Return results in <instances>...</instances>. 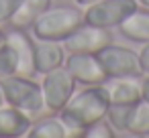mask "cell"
<instances>
[{
    "label": "cell",
    "instance_id": "cell-1",
    "mask_svg": "<svg viewBox=\"0 0 149 138\" xmlns=\"http://www.w3.org/2000/svg\"><path fill=\"white\" fill-rule=\"evenodd\" d=\"M110 108V95L106 83L102 85H82V89L74 91L70 102L57 112L65 138H84V132L90 124L106 118Z\"/></svg>",
    "mask_w": 149,
    "mask_h": 138
},
{
    "label": "cell",
    "instance_id": "cell-2",
    "mask_svg": "<svg viewBox=\"0 0 149 138\" xmlns=\"http://www.w3.org/2000/svg\"><path fill=\"white\" fill-rule=\"evenodd\" d=\"M84 23V8L74 6H51L31 27L35 41H57L63 43Z\"/></svg>",
    "mask_w": 149,
    "mask_h": 138
},
{
    "label": "cell",
    "instance_id": "cell-3",
    "mask_svg": "<svg viewBox=\"0 0 149 138\" xmlns=\"http://www.w3.org/2000/svg\"><path fill=\"white\" fill-rule=\"evenodd\" d=\"M2 89H4L6 104L29 114L31 118L45 110L43 89H41V81H37V77H25V75L4 77Z\"/></svg>",
    "mask_w": 149,
    "mask_h": 138
},
{
    "label": "cell",
    "instance_id": "cell-4",
    "mask_svg": "<svg viewBox=\"0 0 149 138\" xmlns=\"http://www.w3.org/2000/svg\"><path fill=\"white\" fill-rule=\"evenodd\" d=\"M96 55H98V59H100V63L108 75V81L110 79H123V77L141 79L145 75L141 61H139V53L129 49V47L114 45V41L110 45H106L104 49H100Z\"/></svg>",
    "mask_w": 149,
    "mask_h": 138
},
{
    "label": "cell",
    "instance_id": "cell-5",
    "mask_svg": "<svg viewBox=\"0 0 149 138\" xmlns=\"http://www.w3.org/2000/svg\"><path fill=\"white\" fill-rule=\"evenodd\" d=\"M137 8V0H96L84 8V23L112 31L118 29V25Z\"/></svg>",
    "mask_w": 149,
    "mask_h": 138
},
{
    "label": "cell",
    "instance_id": "cell-6",
    "mask_svg": "<svg viewBox=\"0 0 149 138\" xmlns=\"http://www.w3.org/2000/svg\"><path fill=\"white\" fill-rule=\"evenodd\" d=\"M76 79L70 75L65 67L53 69L49 73L41 75V89H43V102L45 110L51 114L61 112V108L70 102V97L76 91Z\"/></svg>",
    "mask_w": 149,
    "mask_h": 138
},
{
    "label": "cell",
    "instance_id": "cell-7",
    "mask_svg": "<svg viewBox=\"0 0 149 138\" xmlns=\"http://www.w3.org/2000/svg\"><path fill=\"white\" fill-rule=\"evenodd\" d=\"M63 67L76 79L78 85H102L108 83V75L96 53H68Z\"/></svg>",
    "mask_w": 149,
    "mask_h": 138
},
{
    "label": "cell",
    "instance_id": "cell-8",
    "mask_svg": "<svg viewBox=\"0 0 149 138\" xmlns=\"http://www.w3.org/2000/svg\"><path fill=\"white\" fill-rule=\"evenodd\" d=\"M112 41H114L112 31L90 25V23H82L63 41V49H65V53H98Z\"/></svg>",
    "mask_w": 149,
    "mask_h": 138
},
{
    "label": "cell",
    "instance_id": "cell-9",
    "mask_svg": "<svg viewBox=\"0 0 149 138\" xmlns=\"http://www.w3.org/2000/svg\"><path fill=\"white\" fill-rule=\"evenodd\" d=\"M6 31V43L15 49L19 57V75L25 77H37V67H35V39L31 31L25 29H15V27H4Z\"/></svg>",
    "mask_w": 149,
    "mask_h": 138
},
{
    "label": "cell",
    "instance_id": "cell-10",
    "mask_svg": "<svg viewBox=\"0 0 149 138\" xmlns=\"http://www.w3.org/2000/svg\"><path fill=\"white\" fill-rule=\"evenodd\" d=\"M65 63V49L63 43L57 41H35V67L37 75L49 73L53 69L63 67Z\"/></svg>",
    "mask_w": 149,
    "mask_h": 138
},
{
    "label": "cell",
    "instance_id": "cell-11",
    "mask_svg": "<svg viewBox=\"0 0 149 138\" xmlns=\"http://www.w3.org/2000/svg\"><path fill=\"white\" fill-rule=\"evenodd\" d=\"M33 118L8 104L0 106V138H21L27 136Z\"/></svg>",
    "mask_w": 149,
    "mask_h": 138
},
{
    "label": "cell",
    "instance_id": "cell-12",
    "mask_svg": "<svg viewBox=\"0 0 149 138\" xmlns=\"http://www.w3.org/2000/svg\"><path fill=\"white\" fill-rule=\"evenodd\" d=\"M123 39L131 43H149V8L139 6L135 12H131L116 29Z\"/></svg>",
    "mask_w": 149,
    "mask_h": 138
},
{
    "label": "cell",
    "instance_id": "cell-13",
    "mask_svg": "<svg viewBox=\"0 0 149 138\" xmlns=\"http://www.w3.org/2000/svg\"><path fill=\"white\" fill-rule=\"evenodd\" d=\"M112 85L108 87V95H110V104L116 106H131L135 102H139L143 97L141 93V79H133V77H123V79H112Z\"/></svg>",
    "mask_w": 149,
    "mask_h": 138
},
{
    "label": "cell",
    "instance_id": "cell-14",
    "mask_svg": "<svg viewBox=\"0 0 149 138\" xmlns=\"http://www.w3.org/2000/svg\"><path fill=\"white\" fill-rule=\"evenodd\" d=\"M47 8H51V0H23V4L19 6V10L15 12V16L10 19V23L6 27L31 31V27L35 25V21Z\"/></svg>",
    "mask_w": 149,
    "mask_h": 138
},
{
    "label": "cell",
    "instance_id": "cell-15",
    "mask_svg": "<svg viewBox=\"0 0 149 138\" xmlns=\"http://www.w3.org/2000/svg\"><path fill=\"white\" fill-rule=\"evenodd\" d=\"M123 132L133 136H149V102L145 97L129 106Z\"/></svg>",
    "mask_w": 149,
    "mask_h": 138
},
{
    "label": "cell",
    "instance_id": "cell-16",
    "mask_svg": "<svg viewBox=\"0 0 149 138\" xmlns=\"http://www.w3.org/2000/svg\"><path fill=\"white\" fill-rule=\"evenodd\" d=\"M29 138H65V128L59 120V116H45L31 122V128L27 132Z\"/></svg>",
    "mask_w": 149,
    "mask_h": 138
},
{
    "label": "cell",
    "instance_id": "cell-17",
    "mask_svg": "<svg viewBox=\"0 0 149 138\" xmlns=\"http://www.w3.org/2000/svg\"><path fill=\"white\" fill-rule=\"evenodd\" d=\"M10 75H19V57L4 39V45L0 47V79Z\"/></svg>",
    "mask_w": 149,
    "mask_h": 138
},
{
    "label": "cell",
    "instance_id": "cell-18",
    "mask_svg": "<svg viewBox=\"0 0 149 138\" xmlns=\"http://www.w3.org/2000/svg\"><path fill=\"white\" fill-rule=\"evenodd\" d=\"M112 136H116V130L110 126V122L106 118L90 124L84 132V138H112Z\"/></svg>",
    "mask_w": 149,
    "mask_h": 138
},
{
    "label": "cell",
    "instance_id": "cell-19",
    "mask_svg": "<svg viewBox=\"0 0 149 138\" xmlns=\"http://www.w3.org/2000/svg\"><path fill=\"white\" fill-rule=\"evenodd\" d=\"M23 4V0H0V27H6L19 6Z\"/></svg>",
    "mask_w": 149,
    "mask_h": 138
},
{
    "label": "cell",
    "instance_id": "cell-20",
    "mask_svg": "<svg viewBox=\"0 0 149 138\" xmlns=\"http://www.w3.org/2000/svg\"><path fill=\"white\" fill-rule=\"evenodd\" d=\"M139 61H141L143 73H149V43H143V49L139 51Z\"/></svg>",
    "mask_w": 149,
    "mask_h": 138
},
{
    "label": "cell",
    "instance_id": "cell-21",
    "mask_svg": "<svg viewBox=\"0 0 149 138\" xmlns=\"http://www.w3.org/2000/svg\"><path fill=\"white\" fill-rule=\"evenodd\" d=\"M141 93H143V97L149 102V73H145V75L141 77Z\"/></svg>",
    "mask_w": 149,
    "mask_h": 138
},
{
    "label": "cell",
    "instance_id": "cell-22",
    "mask_svg": "<svg viewBox=\"0 0 149 138\" xmlns=\"http://www.w3.org/2000/svg\"><path fill=\"white\" fill-rule=\"evenodd\" d=\"M92 2H96V0H74V4H78L80 8H86V6H90Z\"/></svg>",
    "mask_w": 149,
    "mask_h": 138
},
{
    "label": "cell",
    "instance_id": "cell-23",
    "mask_svg": "<svg viewBox=\"0 0 149 138\" xmlns=\"http://www.w3.org/2000/svg\"><path fill=\"white\" fill-rule=\"evenodd\" d=\"M6 100H4V89H2V79H0V106H4Z\"/></svg>",
    "mask_w": 149,
    "mask_h": 138
},
{
    "label": "cell",
    "instance_id": "cell-24",
    "mask_svg": "<svg viewBox=\"0 0 149 138\" xmlns=\"http://www.w3.org/2000/svg\"><path fill=\"white\" fill-rule=\"evenodd\" d=\"M4 39H6V31H4V27H0V47L4 45Z\"/></svg>",
    "mask_w": 149,
    "mask_h": 138
},
{
    "label": "cell",
    "instance_id": "cell-25",
    "mask_svg": "<svg viewBox=\"0 0 149 138\" xmlns=\"http://www.w3.org/2000/svg\"><path fill=\"white\" fill-rule=\"evenodd\" d=\"M139 2V6H143V8H149V0H137Z\"/></svg>",
    "mask_w": 149,
    "mask_h": 138
}]
</instances>
